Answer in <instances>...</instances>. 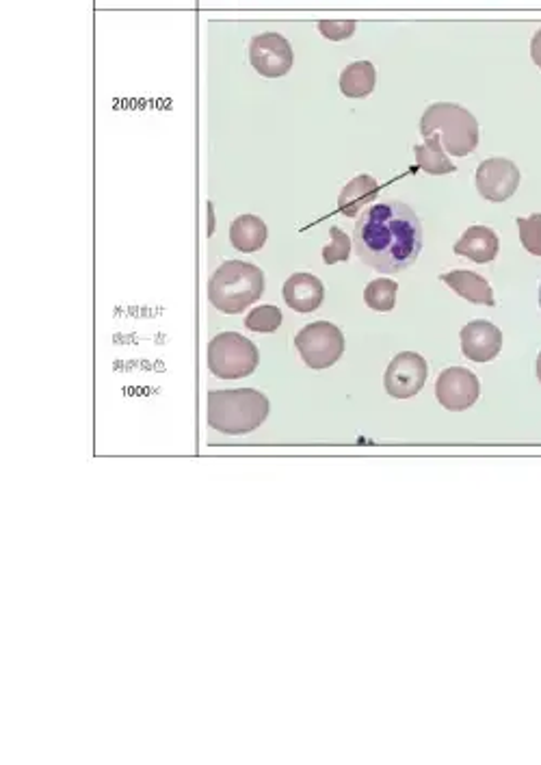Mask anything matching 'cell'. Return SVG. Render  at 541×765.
Wrapping results in <instances>:
<instances>
[{"instance_id": "obj_1", "label": "cell", "mask_w": 541, "mask_h": 765, "mask_svg": "<svg viewBox=\"0 0 541 765\" xmlns=\"http://www.w3.org/2000/svg\"><path fill=\"white\" fill-rule=\"evenodd\" d=\"M353 247L366 267L386 276L401 273L423 252V224L405 202L373 204L358 217Z\"/></svg>"}, {"instance_id": "obj_2", "label": "cell", "mask_w": 541, "mask_h": 765, "mask_svg": "<svg viewBox=\"0 0 541 765\" xmlns=\"http://www.w3.org/2000/svg\"><path fill=\"white\" fill-rule=\"evenodd\" d=\"M269 410V397L256 388L208 393V425L219 434H249L267 421Z\"/></svg>"}, {"instance_id": "obj_3", "label": "cell", "mask_w": 541, "mask_h": 765, "mask_svg": "<svg viewBox=\"0 0 541 765\" xmlns=\"http://www.w3.org/2000/svg\"><path fill=\"white\" fill-rule=\"evenodd\" d=\"M265 293V273L245 260H226L208 280L210 304L226 315L247 310Z\"/></svg>"}, {"instance_id": "obj_4", "label": "cell", "mask_w": 541, "mask_h": 765, "mask_svg": "<svg viewBox=\"0 0 541 765\" xmlns=\"http://www.w3.org/2000/svg\"><path fill=\"white\" fill-rule=\"evenodd\" d=\"M423 137L438 139L453 156H468L479 145L477 117L455 102L429 104L421 117Z\"/></svg>"}, {"instance_id": "obj_5", "label": "cell", "mask_w": 541, "mask_h": 765, "mask_svg": "<svg viewBox=\"0 0 541 765\" xmlns=\"http://www.w3.org/2000/svg\"><path fill=\"white\" fill-rule=\"evenodd\" d=\"M258 347L239 332H221L208 345V369L219 380H241L256 371Z\"/></svg>"}, {"instance_id": "obj_6", "label": "cell", "mask_w": 541, "mask_h": 765, "mask_svg": "<svg viewBox=\"0 0 541 765\" xmlns=\"http://www.w3.org/2000/svg\"><path fill=\"white\" fill-rule=\"evenodd\" d=\"M295 347L310 369H330L345 354V336L338 326L330 321L308 323L295 336Z\"/></svg>"}, {"instance_id": "obj_7", "label": "cell", "mask_w": 541, "mask_h": 765, "mask_svg": "<svg viewBox=\"0 0 541 765\" xmlns=\"http://www.w3.org/2000/svg\"><path fill=\"white\" fill-rule=\"evenodd\" d=\"M429 375L427 360L416 352H403L392 358L386 369V393L395 399H410L425 388Z\"/></svg>"}, {"instance_id": "obj_8", "label": "cell", "mask_w": 541, "mask_h": 765, "mask_svg": "<svg viewBox=\"0 0 541 765\" xmlns=\"http://www.w3.org/2000/svg\"><path fill=\"white\" fill-rule=\"evenodd\" d=\"M249 61L254 69L267 78L286 76L293 67V48L280 33L256 35L249 43Z\"/></svg>"}, {"instance_id": "obj_9", "label": "cell", "mask_w": 541, "mask_h": 765, "mask_svg": "<svg viewBox=\"0 0 541 765\" xmlns=\"http://www.w3.org/2000/svg\"><path fill=\"white\" fill-rule=\"evenodd\" d=\"M479 395H481L479 378L464 367L445 369L436 382V397L440 406H445L451 412H464L473 408Z\"/></svg>"}, {"instance_id": "obj_10", "label": "cell", "mask_w": 541, "mask_h": 765, "mask_svg": "<svg viewBox=\"0 0 541 765\" xmlns=\"http://www.w3.org/2000/svg\"><path fill=\"white\" fill-rule=\"evenodd\" d=\"M520 169L510 158H488L477 169V189L490 202L510 200L520 187Z\"/></svg>"}, {"instance_id": "obj_11", "label": "cell", "mask_w": 541, "mask_h": 765, "mask_svg": "<svg viewBox=\"0 0 541 765\" xmlns=\"http://www.w3.org/2000/svg\"><path fill=\"white\" fill-rule=\"evenodd\" d=\"M462 352L473 362H490L503 349V332L484 319L471 321L462 330Z\"/></svg>"}, {"instance_id": "obj_12", "label": "cell", "mask_w": 541, "mask_h": 765, "mask_svg": "<svg viewBox=\"0 0 541 765\" xmlns=\"http://www.w3.org/2000/svg\"><path fill=\"white\" fill-rule=\"evenodd\" d=\"M284 302L301 315L314 313L325 299L323 282L312 273H293L284 284Z\"/></svg>"}, {"instance_id": "obj_13", "label": "cell", "mask_w": 541, "mask_h": 765, "mask_svg": "<svg viewBox=\"0 0 541 765\" xmlns=\"http://www.w3.org/2000/svg\"><path fill=\"white\" fill-rule=\"evenodd\" d=\"M499 237L492 228L488 226H471L462 239L455 243V254L468 258V260H475L479 265H486V263H492L497 260L499 256Z\"/></svg>"}, {"instance_id": "obj_14", "label": "cell", "mask_w": 541, "mask_h": 765, "mask_svg": "<svg viewBox=\"0 0 541 765\" xmlns=\"http://www.w3.org/2000/svg\"><path fill=\"white\" fill-rule=\"evenodd\" d=\"M442 282L449 284L460 297L473 302V304H481V306H494V291L490 286V282L473 271L466 269H455L442 276Z\"/></svg>"}, {"instance_id": "obj_15", "label": "cell", "mask_w": 541, "mask_h": 765, "mask_svg": "<svg viewBox=\"0 0 541 765\" xmlns=\"http://www.w3.org/2000/svg\"><path fill=\"white\" fill-rule=\"evenodd\" d=\"M377 195H379V182L369 174H360L343 187L338 195V208L345 217H356L362 208L375 202Z\"/></svg>"}, {"instance_id": "obj_16", "label": "cell", "mask_w": 541, "mask_h": 765, "mask_svg": "<svg viewBox=\"0 0 541 765\" xmlns=\"http://www.w3.org/2000/svg\"><path fill=\"white\" fill-rule=\"evenodd\" d=\"M267 224L256 215H241L230 226V243L239 252H258L267 243Z\"/></svg>"}, {"instance_id": "obj_17", "label": "cell", "mask_w": 541, "mask_h": 765, "mask_svg": "<svg viewBox=\"0 0 541 765\" xmlns=\"http://www.w3.org/2000/svg\"><path fill=\"white\" fill-rule=\"evenodd\" d=\"M377 72L371 61H356L340 74V91L347 98H366L375 91Z\"/></svg>"}, {"instance_id": "obj_18", "label": "cell", "mask_w": 541, "mask_h": 765, "mask_svg": "<svg viewBox=\"0 0 541 765\" xmlns=\"http://www.w3.org/2000/svg\"><path fill=\"white\" fill-rule=\"evenodd\" d=\"M414 154H416L418 167L425 169L431 176H445V174L458 171L455 163L447 156V152H445V148H442V143L438 139L427 137L423 145L414 148Z\"/></svg>"}, {"instance_id": "obj_19", "label": "cell", "mask_w": 541, "mask_h": 765, "mask_svg": "<svg viewBox=\"0 0 541 765\" xmlns=\"http://www.w3.org/2000/svg\"><path fill=\"white\" fill-rule=\"evenodd\" d=\"M397 291H399V284L395 280L379 278L364 289V302L375 313H390L397 304Z\"/></svg>"}, {"instance_id": "obj_20", "label": "cell", "mask_w": 541, "mask_h": 765, "mask_svg": "<svg viewBox=\"0 0 541 765\" xmlns=\"http://www.w3.org/2000/svg\"><path fill=\"white\" fill-rule=\"evenodd\" d=\"M282 310L278 306H258L254 308L247 319H245V328L252 332H275L282 326Z\"/></svg>"}, {"instance_id": "obj_21", "label": "cell", "mask_w": 541, "mask_h": 765, "mask_svg": "<svg viewBox=\"0 0 541 765\" xmlns=\"http://www.w3.org/2000/svg\"><path fill=\"white\" fill-rule=\"evenodd\" d=\"M330 237H332V243L323 247V263L325 265H334V263H345L349 260V254H351V237L340 230L338 226H332L330 228Z\"/></svg>"}, {"instance_id": "obj_22", "label": "cell", "mask_w": 541, "mask_h": 765, "mask_svg": "<svg viewBox=\"0 0 541 765\" xmlns=\"http://www.w3.org/2000/svg\"><path fill=\"white\" fill-rule=\"evenodd\" d=\"M518 230H520V241L525 250L533 256H541V213H536L531 217H518L516 219Z\"/></svg>"}, {"instance_id": "obj_23", "label": "cell", "mask_w": 541, "mask_h": 765, "mask_svg": "<svg viewBox=\"0 0 541 765\" xmlns=\"http://www.w3.org/2000/svg\"><path fill=\"white\" fill-rule=\"evenodd\" d=\"M319 30L323 37H327L332 41H343L356 33V22L353 20H321Z\"/></svg>"}, {"instance_id": "obj_24", "label": "cell", "mask_w": 541, "mask_h": 765, "mask_svg": "<svg viewBox=\"0 0 541 765\" xmlns=\"http://www.w3.org/2000/svg\"><path fill=\"white\" fill-rule=\"evenodd\" d=\"M531 56H533L536 65L541 67V28L536 33V37H533V41H531Z\"/></svg>"}, {"instance_id": "obj_25", "label": "cell", "mask_w": 541, "mask_h": 765, "mask_svg": "<svg viewBox=\"0 0 541 765\" xmlns=\"http://www.w3.org/2000/svg\"><path fill=\"white\" fill-rule=\"evenodd\" d=\"M538 378H540L541 382V354L538 356Z\"/></svg>"}, {"instance_id": "obj_26", "label": "cell", "mask_w": 541, "mask_h": 765, "mask_svg": "<svg viewBox=\"0 0 541 765\" xmlns=\"http://www.w3.org/2000/svg\"><path fill=\"white\" fill-rule=\"evenodd\" d=\"M540 306H541V289H540Z\"/></svg>"}]
</instances>
